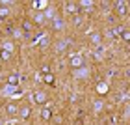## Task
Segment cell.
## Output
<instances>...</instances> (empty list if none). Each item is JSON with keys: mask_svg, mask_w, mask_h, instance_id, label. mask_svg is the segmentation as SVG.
<instances>
[{"mask_svg": "<svg viewBox=\"0 0 130 125\" xmlns=\"http://www.w3.org/2000/svg\"><path fill=\"white\" fill-rule=\"evenodd\" d=\"M30 116H32V106H30V105L19 106V118H22V120H28Z\"/></svg>", "mask_w": 130, "mask_h": 125, "instance_id": "ba28073f", "label": "cell"}, {"mask_svg": "<svg viewBox=\"0 0 130 125\" xmlns=\"http://www.w3.org/2000/svg\"><path fill=\"white\" fill-rule=\"evenodd\" d=\"M0 58H2V62H8L11 58V52L6 51V49H0Z\"/></svg>", "mask_w": 130, "mask_h": 125, "instance_id": "2e32d148", "label": "cell"}, {"mask_svg": "<svg viewBox=\"0 0 130 125\" xmlns=\"http://www.w3.org/2000/svg\"><path fill=\"white\" fill-rule=\"evenodd\" d=\"M82 22H84V17L82 15H74L73 17V24L74 26H82Z\"/></svg>", "mask_w": 130, "mask_h": 125, "instance_id": "e0dca14e", "label": "cell"}, {"mask_svg": "<svg viewBox=\"0 0 130 125\" xmlns=\"http://www.w3.org/2000/svg\"><path fill=\"white\" fill-rule=\"evenodd\" d=\"M43 19H45V17H43V11H37V13H35V17H34V21H32V22H37V24H39V22H43Z\"/></svg>", "mask_w": 130, "mask_h": 125, "instance_id": "ac0fdd59", "label": "cell"}, {"mask_svg": "<svg viewBox=\"0 0 130 125\" xmlns=\"http://www.w3.org/2000/svg\"><path fill=\"white\" fill-rule=\"evenodd\" d=\"M78 6H80V15L84 13V11H86V13H89V9H93V8H95V4H93V2H89V0L78 2Z\"/></svg>", "mask_w": 130, "mask_h": 125, "instance_id": "30bf717a", "label": "cell"}, {"mask_svg": "<svg viewBox=\"0 0 130 125\" xmlns=\"http://www.w3.org/2000/svg\"><path fill=\"white\" fill-rule=\"evenodd\" d=\"M65 13L67 15H80V6H78V2H67L65 4Z\"/></svg>", "mask_w": 130, "mask_h": 125, "instance_id": "7a4b0ae2", "label": "cell"}, {"mask_svg": "<svg viewBox=\"0 0 130 125\" xmlns=\"http://www.w3.org/2000/svg\"><path fill=\"white\" fill-rule=\"evenodd\" d=\"M43 82L46 86H52V84H56V77L52 73H46V75H43Z\"/></svg>", "mask_w": 130, "mask_h": 125, "instance_id": "4fadbf2b", "label": "cell"}, {"mask_svg": "<svg viewBox=\"0 0 130 125\" xmlns=\"http://www.w3.org/2000/svg\"><path fill=\"white\" fill-rule=\"evenodd\" d=\"M93 110H95V112H100V110H102V101H95V105H93Z\"/></svg>", "mask_w": 130, "mask_h": 125, "instance_id": "44dd1931", "label": "cell"}, {"mask_svg": "<svg viewBox=\"0 0 130 125\" xmlns=\"http://www.w3.org/2000/svg\"><path fill=\"white\" fill-rule=\"evenodd\" d=\"M6 114L11 116V118L19 116V106H17L15 103H8V105H6Z\"/></svg>", "mask_w": 130, "mask_h": 125, "instance_id": "9c48e42d", "label": "cell"}, {"mask_svg": "<svg viewBox=\"0 0 130 125\" xmlns=\"http://www.w3.org/2000/svg\"><path fill=\"white\" fill-rule=\"evenodd\" d=\"M46 73H52L50 65H43V67H41V75H46Z\"/></svg>", "mask_w": 130, "mask_h": 125, "instance_id": "7402d4cb", "label": "cell"}, {"mask_svg": "<svg viewBox=\"0 0 130 125\" xmlns=\"http://www.w3.org/2000/svg\"><path fill=\"white\" fill-rule=\"evenodd\" d=\"M69 65H71L74 71L82 69V67H84V56H82V54H73V56H69Z\"/></svg>", "mask_w": 130, "mask_h": 125, "instance_id": "6da1fadb", "label": "cell"}, {"mask_svg": "<svg viewBox=\"0 0 130 125\" xmlns=\"http://www.w3.org/2000/svg\"><path fill=\"white\" fill-rule=\"evenodd\" d=\"M69 45H71V43H69V41H67V39H63V43H58V47H56V49H58V51H60V52H61V51H65V49H67V47H69Z\"/></svg>", "mask_w": 130, "mask_h": 125, "instance_id": "ffe728a7", "label": "cell"}, {"mask_svg": "<svg viewBox=\"0 0 130 125\" xmlns=\"http://www.w3.org/2000/svg\"><path fill=\"white\" fill-rule=\"evenodd\" d=\"M65 28V21L61 19V17H56L54 21H52V30H56V32H61Z\"/></svg>", "mask_w": 130, "mask_h": 125, "instance_id": "8fae6325", "label": "cell"}, {"mask_svg": "<svg viewBox=\"0 0 130 125\" xmlns=\"http://www.w3.org/2000/svg\"><path fill=\"white\" fill-rule=\"evenodd\" d=\"M34 28H35V24H34L30 19H24V21L21 22V32L24 34V35H30L34 32Z\"/></svg>", "mask_w": 130, "mask_h": 125, "instance_id": "277c9868", "label": "cell"}, {"mask_svg": "<svg viewBox=\"0 0 130 125\" xmlns=\"http://www.w3.org/2000/svg\"><path fill=\"white\" fill-rule=\"evenodd\" d=\"M2 64H4V62H2V58H0V65H2Z\"/></svg>", "mask_w": 130, "mask_h": 125, "instance_id": "603a6c76", "label": "cell"}, {"mask_svg": "<svg viewBox=\"0 0 130 125\" xmlns=\"http://www.w3.org/2000/svg\"><path fill=\"white\" fill-rule=\"evenodd\" d=\"M9 6H11V2H9V4H8V2H2V4H0V19H2V21H6V19L9 17V13H11V11H9Z\"/></svg>", "mask_w": 130, "mask_h": 125, "instance_id": "52a82bcc", "label": "cell"}, {"mask_svg": "<svg viewBox=\"0 0 130 125\" xmlns=\"http://www.w3.org/2000/svg\"><path fill=\"white\" fill-rule=\"evenodd\" d=\"M89 41H91L93 45H100V41H102V34H99V32L91 34V35H89Z\"/></svg>", "mask_w": 130, "mask_h": 125, "instance_id": "5bb4252c", "label": "cell"}, {"mask_svg": "<svg viewBox=\"0 0 130 125\" xmlns=\"http://www.w3.org/2000/svg\"><path fill=\"white\" fill-rule=\"evenodd\" d=\"M121 39L125 41V43L130 45V30H125V32H123V34H121Z\"/></svg>", "mask_w": 130, "mask_h": 125, "instance_id": "d6986e66", "label": "cell"}, {"mask_svg": "<svg viewBox=\"0 0 130 125\" xmlns=\"http://www.w3.org/2000/svg\"><path fill=\"white\" fill-rule=\"evenodd\" d=\"M32 99H34V103L35 105H45L46 101H48V97H46V93L45 92H35L32 95Z\"/></svg>", "mask_w": 130, "mask_h": 125, "instance_id": "5b68a950", "label": "cell"}, {"mask_svg": "<svg viewBox=\"0 0 130 125\" xmlns=\"http://www.w3.org/2000/svg\"><path fill=\"white\" fill-rule=\"evenodd\" d=\"M113 9H115V15L125 17V15L128 13V4H126V2H115V4H113Z\"/></svg>", "mask_w": 130, "mask_h": 125, "instance_id": "3957f363", "label": "cell"}, {"mask_svg": "<svg viewBox=\"0 0 130 125\" xmlns=\"http://www.w3.org/2000/svg\"><path fill=\"white\" fill-rule=\"evenodd\" d=\"M39 116H41V120H43V121H50V120H52V116H54V112H52L50 106H43Z\"/></svg>", "mask_w": 130, "mask_h": 125, "instance_id": "8992f818", "label": "cell"}, {"mask_svg": "<svg viewBox=\"0 0 130 125\" xmlns=\"http://www.w3.org/2000/svg\"><path fill=\"white\" fill-rule=\"evenodd\" d=\"M43 17H45V19H48V21H54L56 17H58V13H56V9H52V8H46V9L43 11Z\"/></svg>", "mask_w": 130, "mask_h": 125, "instance_id": "7c38bea8", "label": "cell"}, {"mask_svg": "<svg viewBox=\"0 0 130 125\" xmlns=\"http://www.w3.org/2000/svg\"><path fill=\"white\" fill-rule=\"evenodd\" d=\"M17 82H19V75H17V73L8 77V86H17Z\"/></svg>", "mask_w": 130, "mask_h": 125, "instance_id": "9a60e30c", "label": "cell"}]
</instances>
